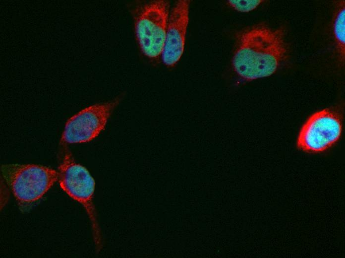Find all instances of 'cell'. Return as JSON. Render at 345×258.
<instances>
[{"label":"cell","instance_id":"6da1fadb","mask_svg":"<svg viewBox=\"0 0 345 258\" xmlns=\"http://www.w3.org/2000/svg\"><path fill=\"white\" fill-rule=\"evenodd\" d=\"M282 29L257 26L239 38L232 64L234 71L247 80L269 76L277 69L287 48Z\"/></svg>","mask_w":345,"mask_h":258},{"label":"cell","instance_id":"7a4b0ae2","mask_svg":"<svg viewBox=\"0 0 345 258\" xmlns=\"http://www.w3.org/2000/svg\"><path fill=\"white\" fill-rule=\"evenodd\" d=\"M2 176L19 206H30L40 199L58 180V172L35 164L1 166Z\"/></svg>","mask_w":345,"mask_h":258},{"label":"cell","instance_id":"3957f363","mask_svg":"<svg viewBox=\"0 0 345 258\" xmlns=\"http://www.w3.org/2000/svg\"><path fill=\"white\" fill-rule=\"evenodd\" d=\"M58 180L61 189L86 209L91 221L96 250L99 252L102 248V236L93 202L94 179L88 170L76 163L71 154L66 151L58 168Z\"/></svg>","mask_w":345,"mask_h":258},{"label":"cell","instance_id":"277c9868","mask_svg":"<svg viewBox=\"0 0 345 258\" xmlns=\"http://www.w3.org/2000/svg\"><path fill=\"white\" fill-rule=\"evenodd\" d=\"M169 3L157 0L145 4L135 20V33L143 54L150 58L162 54L169 19Z\"/></svg>","mask_w":345,"mask_h":258},{"label":"cell","instance_id":"5b68a950","mask_svg":"<svg viewBox=\"0 0 345 258\" xmlns=\"http://www.w3.org/2000/svg\"><path fill=\"white\" fill-rule=\"evenodd\" d=\"M342 131V118L339 113L329 109L318 111L301 128L297 148L310 153L324 152L339 139Z\"/></svg>","mask_w":345,"mask_h":258},{"label":"cell","instance_id":"8992f818","mask_svg":"<svg viewBox=\"0 0 345 258\" xmlns=\"http://www.w3.org/2000/svg\"><path fill=\"white\" fill-rule=\"evenodd\" d=\"M118 99L93 105L81 110L65 124L61 141L77 143L90 141L104 129Z\"/></svg>","mask_w":345,"mask_h":258},{"label":"cell","instance_id":"52a82bcc","mask_svg":"<svg viewBox=\"0 0 345 258\" xmlns=\"http://www.w3.org/2000/svg\"><path fill=\"white\" fill-rule=\"evenodd\" d=\"M189 4L188 0H179L168 19L161 55L163 63L169 66L174 65L183 53L189 20Z\"/></svg>","mask_w":345,"mask_h":258},{"label":"cell","instance_id":"ba28073f","mask_svg":"<svg viewBox=\"0 0 345 258\" xmlns=\"http://www.w3.org/2000/svg\"><path fill=\"white\" fill-rule=\"evenodd\" d=\"M334 31L340 55L342 59L345 54V9L344 2L337 13L334 25Z\"/></svg>","mask_w":345,"mask_h":258},{"label":"cell","instance_id":"9c48e42d","mask_svg":"<svg viewBox=\"0 0 345 258\" xmlns=\"http://www.w3.org/2000/svg\"><path fill=\"white\" fill-rule=\"evenodd\" d=\"M263 1L254 0H229V4L234 9L240 12H248L256 8Z\"/></svg>","mask_w":345,"mask_h":258}]
</instances>
